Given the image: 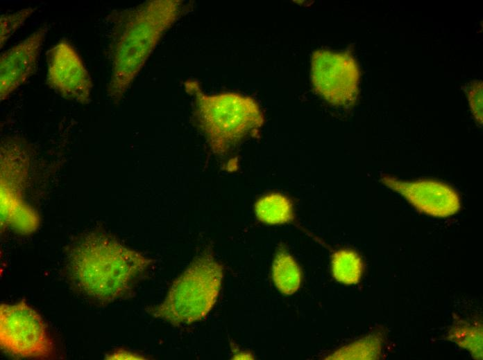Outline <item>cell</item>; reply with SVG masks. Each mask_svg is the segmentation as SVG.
<instances>
[{"label":"cell","instance_id":"obj_1","mask_svg":"<svg viewBox=\"0 0 483 360\" xmlns=\"http://www.w3.org/2000/svg\"><path fill=\"white\" fill-rule=\"evenodd\" d=\"M180 3L153 0L110 16V98L120 100L179 14Z\"/></svg>","mask_w":483,"mask_h":360},{"label":"cell","instance_id":"obj_2","mask_svg":"<svg viewBox=\"0 0 483 360\" xmlns=\"http://www.w3.org/2000/svg\"><path fill=\"white\" fill-rule=\"evenodd\" d=\"M151 263V260L114 240L90 237L73 251L69 272L86 294L110 301L127 293Z\"/></svg>","mask_w":483,"mask_h":360},{"label":"cell","instance_id":"obj_3","mask_svg":"<svg viewBox=\"0 0 483 360\" xmlns=\"http://www.w3.org/2000/svg\"><path fill=\"white\" fill-rule=\"evenodd\" d=\"M185 87L195 96L198 125L217 154H226L256 134L264 123L259 105L248 96L232 92L207 95L191 81Z\"/></svg>","mask_w":483,"mask_h":360},{"label":"cell","instance_id":"obj_4","mask_svg":"<svg viewBox=\"0 0 483 360\" xmlns=\"http://www.w3.org/2000/svg\"><path fill=\"white\" fill-rule=\"evenodd\" d=\"M222 279V266L211 253H203L173 281L164 300L149 312L174 325L199 321L215 304Z\"/></svg>","mask_w":483,"mask_h":360},{"label":"cell","instance_id":"obj_5","mask_svg":"<svg viewBox=\"0 0 483 360\" xmlns=\"http://www.w3.org/2000/svg\"><path fill=\"white\" fill-rule=\"evenodd\" d=\"M0 344L22 358L47 359L53 345L41 316L24 302L0 306Z\"/></svg>","mask_w":483,"mask_h":360},{"label":"cell","instance_id":"obj_6","mask_svg":"<svg viewBox=\"0 0 483 360\" xmlns=\"http://www.w3.org/2000/svg\"><path fill=\"white\" fill-rule=\"evenodd\" d=\"M311 65L314 89L324 99L335 105H349L356 99L360 73L351 55L317 50L312 53Z\"/></svg>","mask_w":483,"mask_h":360},{"label":"cell","instance_id":"obj_7","mask_svg":"<svg viewBox=\"0 0 483 360\" xmlns=\"http://www.w3.org/2000/svg\"><path fill=\"white\" fill-rule=\"evenodd\" d=\"M46 81L65 98L88 103L92 81L74 48L67 41L55 44L47 53Z\"/></svg>","mask_w":483,"mask_h":360},{"label":"cell","instance_id":"obj_8","mask_svg":"<svg viewBox=\"0 0 483 360\" xmlns=\"http://www.w3.org/2000/svg\"><path fill=\"white\" fill-rule=\"evenodd\" d=\"M380 181L403 196L420 212L434 217H448L457 213L461 208L457 192L441 181L428 179L407 181L389 175H383Z\"/></svg>","mask_w":483,"mask_h":360},{"label":"cell","instance_id":"obj_9","mask_svg":"<svg viewBox=\"0 0 483 360\" xmlns=\"http://www.w3.org/2000/svg\"><path fill=\"white\" fill-rule=\"evenodd\" d=\"M49 26L44 25L0 58V99H6L34 73Z\"/></svg>","mask_w":483,"mask_h":360},{"label":"cell","instance_id":"obj_10","mask_svg":"<svg viewBox=\"0 0 483 360\" xmlns=\"http://www.w3.org/2000/svg\"><path fill=\"white\" fill-rule=\"evenodd\" d=\"M272 278L276 288L285 295L294 294L300 286V268L284 248L279 249L274 258Z\"/></svg>","mask_w":483,"mask_h":360},{"label":"cell","instance_id":"obj_11","mask_svg":"<svg viewBox=\"0 0 483 360\" xmlns=\"http://www.w3.org/2000/svg\"><path fill=\"white\" fill-rule=\"evenodd\" d=\"M255 213L260 222L269 225L283 224L294 219L291 201L278 192L260 197L255 204Z\"/></svg>","mask_w":483,"mask_h":360},{"label":"cell","instance_id":"obj_12","mask_svg":"<svg viewBox=\"0 0 483 360\" xmlns=\"http://www.w3.org/2000/svg\"><path fill=\"white\" fill-rule=\"evenodd\" d=\"M334 278L345 285L357 284L361 279L363 264L359 255L348 249L335 251L331 260Z\"/></svg>","mask_w":483,"mask_h":360},{"label":"cell","instance_id":"obj_13","mask_svg":"<svg viewBox=\"0 0 483 360\" xmlns=\"http://www.w3.org/2000/svg\"><path fill=\"white\" fill-rule=\"evenodd\" d=\"M380 343L375 336H368L343 347L329 355L328 359H372L380 352Z\"/></svg>","mask_w":483,"mask_h":360},{"label":"cell","instance_id":"obj_14","mask_svg":"<svg viewBox=\"0 0 483 360\" xmlns=\"http://www.w3.org/2000/svg\"><path fill=\"white\" fill-rule=\"evenodd\" d=\"M35 8H27L14 13L1 15L0 17V44L1 48L8 39L24 24L35 11Z\"/></svg>","mask_w":483,"mask_h":360},{"label":"cell","instance_id":"obj_15","mask_svg":"<svg viewBox=\"0 0 483 360\" xmlns=\"http://www.w3.org/2000/svg\"><path fill=\"white\" fill-rule=\"evenodd\" d=\"M482 81L477 80L470 84L466 91L473 115L480 125H482Z\"/></svg>","mask_w":483,"mask_h":360},{"label":"cell","instance_id":"obj_16","mask_svg":"<svg viewBox=\"0 0 483 360\" xmlns=\"http://www.w3.org/2000/svg\"><path fill=\"white\" fill-rule=\"evenodd\" d=\"M107 359H142V357L123 350L116 351L109 354Z\"/></svg>","mask_w":483,"mask_h":360}]
</instances>
